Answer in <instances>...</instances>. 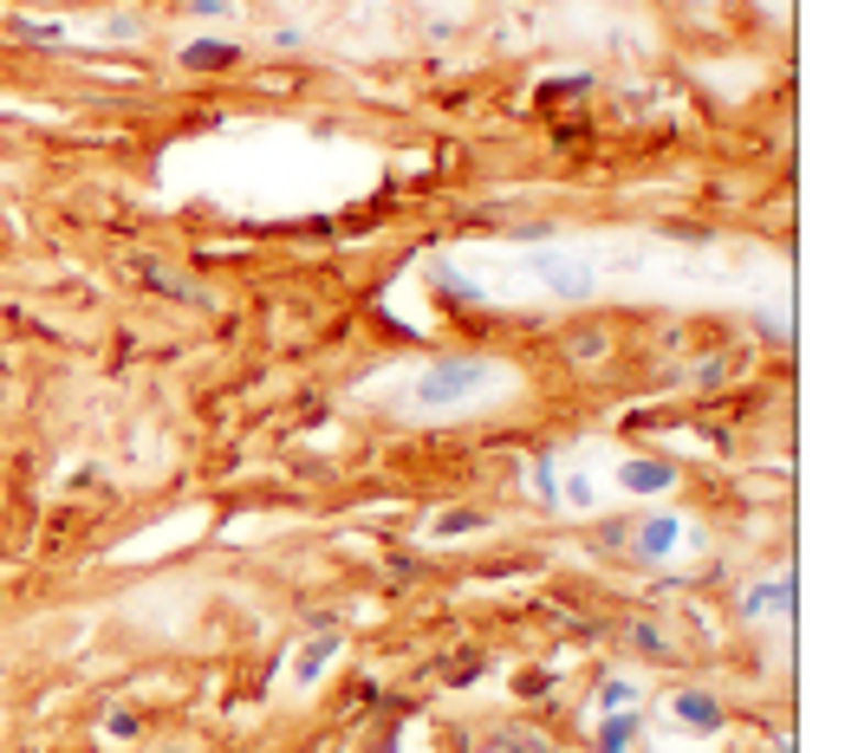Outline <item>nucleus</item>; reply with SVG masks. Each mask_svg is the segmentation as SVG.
Listing matches in <instances>:
<instances>
[{"instance_id":"6","label":"nucleus","mask_w":845,"mask_h":753,"mask_svg":"<svg viewBox=\"0 0 845 753\" xmlns=\"http://www.w3.org/2000/svg\"><path fill=\"white\" fill-rule=\"evenodd\" d=\"M618 480H625L632 494H663L677 475H670V462H644V455H637V462H625V468H618Z\"/></svg>"},{"instance_id":"5","label":"nucleus","mask_w":845,"mask_h":753,"mask_svg":"<svg viewBox=\"0 0 845 753\" xmlns=\"http://www.w3.org/2000/svg\"><path fill=\"white\" fill-rule=\"evenodd\" d=\"M677 715H683L690 728H703V734L722 728V701H715L709 688H683V695H677Z\"/></svg>"},{"instance_id":"9","label":"nucleus","mask_w":845,"mask_h":753,"mask_svg":"<svg viewBox=\"0 0 845 753\" xmlns=\"http://www.w3.org/2000/svg\"><path fill=\"white\" fill-rule=\"evenodd\" d=\"M768 611H793V585H768V591H748V617Z\"/></svg>"},{"instance_id":"13","label":"nucleus","mask_w":845,"mask_h":753,"mask_svg":"<svg viewBox=\"0 0 845 753\" xmlns=\"http://www.w3.org/2000/svg\"><path fill=\"white\" fill-rule=\"evenodd\" d=\"M775 753H800V748H793V741H780V748H775Z\"/></svg>"},{"instance_id":"11","label":"nucleus","mask_w":845,"mask_h":753,"mask_svg":"<svg viewBox=\"0 0 845 753\" xmlns=\"http://www.w3.org/2000/svg\"><path fill=\"white\" fill-rule=\"evenodd\" d=\"M599 708L612 715V708H632V683H605L599 688Z\"/></svg>"},{"instance_id":"2","label":"nucleus","mask_w":845,"mask_h":753,"mask_svg":"<svg viewBox=\"0 0 845 753\" xmlns=\"http://www.w3.org/2000/svg\"><path fill=\"white\" fill-rule=\"evenodd\" d=\"M547 292H560V299H592L599 292V267L585 261V254H566V247H547V254H534L527 261Z\"/></svg>"},{"instance_id":"1","label":"nucleus","mask_w":845,"mask_h":753,"mask_svg":"<svg viewBox=\"0 0 845 753\" xmlns=\"http://www.w3.org/2000/svg\"><path fill=\"white\" fill-rule=\"evenodd\" d=\"M494 384H501V364H489V357H442L410 384V410H456Z\"/></svg>"},{"instance_id":"7","label":"nucleus","mask_w":845,"mask_h":753,"mask_svg":"<svg viewBox=\"0 0 845 753\" xmlns=\"http://www.w3.org/2000/svg\"><path fill=\"white\" fill-rule=\"evenodd\" d=\"M183 66L189 71H221V66H234V46H228V40H189V46H183Z\"/></svg>"},{"instance_id":"8","label":"nucleus","mask_w":845,"mask_h":753,"mask_svg":"<svg viewBox=\"0 0 845 753\" xmlns=\"http://www.w3.org/2000/svg\"><path fill=\"white\" fill-rule=\"evenodd\" d=\"M632 741H637V715H632V708L605 715V728H599V753H625Z\"/></svg>"},{"instance_id":"4","label":"nucleus","mask_w":845,"mask_h":753,"mask_svg":"<svg viewBox=\"0 0 845 753\" xmlns=\"http://www.w3.org/2000/svg\"><path fill=\"white\" fill-rule=\"evenodd\" d=\"M332 656H339V636H332V630H326V636H312V643H306V650L293 656V683H299V688H312L319 676H326V663H332Z\"/></svg>"},{"instance_id":"12","label":"nucleus","mask_w":845,"mask_h":753,"mask_svg":"<svg viewBox=\"0 0 845 753\" xmlns=\"http://www.w3.org/2000/svg\"><path fill=\"white\" fill-rule=\"evenodd\" d=\"M111 734H118V741H131V734H138V715H124V708H118V715H111Z\"/></svg>"},{"instance_id":"3","label":"nucleus","mask_w":845,"mask_h":753,"mask_svg":"<svg viewBox=\"0 0 845 753\" xmlns=\"http://www.w3.org/2000/svg\"><path fill=\"white\" fill-rule=\"evenodd\" d=\"M683 533H690L683 520L657 513V520H644V527H637V552H644V558H670V552L683 546Z\"/></svg>"},{"instance_id":"10","label":"nucleus","mask_w":845,"mask_h":753,"mask_svg":"<svg viewBox=\"0 0 845 753\" xmlns=\"http://www.w3.org/2000/svg\"><path fill=\"white\" fill-rule=\"evenodd\" d=\"M475 527H489V513H475V507H456V513H442V520H436V533H442V540L475 533Z\"/></svg>"}]
</instances>
